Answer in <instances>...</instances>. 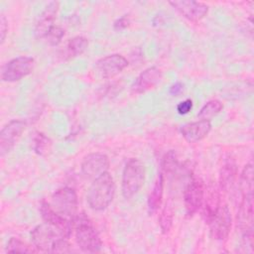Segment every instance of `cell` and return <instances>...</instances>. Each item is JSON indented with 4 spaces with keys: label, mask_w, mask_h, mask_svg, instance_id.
I'll list each match as a JSON object with an SVG mask.
<instances>
[{
    "label": "cell",
    "mask_w": 254,
    "mask_h": 254,
    "mask_svg": "<svg viewBox=\"0 0 254 254\" xmlns=\"http://www.w3.org/2000/svg\"><path fill=\"white\" fill-rule=\"evenodd\" d=\"M115 183L109 172H105L94 179L87 190L86 201L93 210L105 209L115 195Z\"/></svg>",
    "instance_id": "obj_1"
},
{
    "label": "cell",
    "mask_w": 254,
    "mask_h": 254,
    "mask_svg": "<svg viewBox=\"0 0 254 254\" xmlns=\"http://www.w3.org/2000/svg\"><path fill=\"white\" fill-rule=\"evenodd\" d=\"M73 222H75V242L79 249L86 253L99 252L102 241L91 221L85 215L77 214Z\"/></svg>",
    "instance_id": "obj_2"
},
{
    "label": "cell",
    "mask_w": 254,
    "mask_h": 254,
    "mask_svg": "<svg viewBox=\"0 0 254 254\" xmlns=\"http://www.w3.org/2000/svg\"><path fill=\"white\" fill-rule=\"evenodd\" d=\"M145 174V166L140 160L132 158L127 161L123 169L121 184L122 195L125 198H131L138 193L144 185Z\"/></svg>",
    "instance_id": "obj_3"
},
{
    "label": "cell",
    "mask_w": 254,
    "mask_h": 254,
    "mask_svg": "<svg viewBox=\"0 0 254 254\" xmlns=\"http://www.w3.org/2000/svg\"><path fill=\"white\" fill-rule=\"evenodd\" d=\"M50 203L59 214L73 222L78 207L77 195L73 189L69 187L59 189L53 193Z\"/></svg>",
    "instance_id": "obj_4"
},
{
    "label": "cell",
    "mask_w": 254,
    "mask_h": 254,
    "mask_svg": "<svg viewBox=\"0 0 254 254\" xmlns=\"http://www.w3.org/2000/svg\"><path fill=\"white\" fill-rule=\"evenodd\" d=\"M206 223L209 226V232L213 239L219 241L225 240L232 227V216L228 205L219 202Z\"/></svg>",
    "instance_id": "obj_5"
},
{
    "label": "cell",
    "mask_w": 254,
    "mask_h": 254,
    "mask_svg": "<svg viewBox=\"0 0 254 254\" xmlns=\"http://www.w3.org/2000/svg\"><path fill=\"white\" fill-rule=\"evenodd\" d=\"M35 61L32 57L21 56L9 61L2 68L1 79L6 82H15L29 75L34 68Z\"/></svg>",
    "instance_id": "obj_6"
},
{
    "label": "cell",
    "mask_w": 254,
    "mask_h": 254,
    "mask_svg": "<svg viewBox=\"0 0 254 254\" xmlns=\"http://www.w3.org/2000/svg\"><path fill=\"white\" fill-rule=\"evenodd\" d=\"M237 223L245 244L252 245L253 237V194L243 195L237 212Z\"/></svg>",
    "instance_id": "obj_7"
},
{
    "label": "cell",
    "mask_w": 254,
    "mask_h": 254,
    "mask_svg": "<svg viewBox=\"0 0 254 254\" xmlns=\"http://www.w3.org/2000/svg\"><path fill=\"white\" fill-rule=\"evenodd\" d=\"M33 246L41 252H52L55 242L62 237L59 232L47 222L37 225L30 233Z\"/></svg>",
    "instance_id": "obj_8"
},
{
    "label": "cell",
    "mask_w": 254,
    "mask_h": 254,
    "mask_svg": "<svg viewBox=\"0 0 254 254\" xmlns=\"http://www.w3.org/2000/svg\"><path fill=\"white\" fill-rule=\"evenodd\" d=\"M204 199V187L200 179H192L186 187L184 203L188 216H192L202 206Z\"/></svg>",
    "instance_id": "obj_9"
},
{
    "label": "cell",
    "mask_w": 254,
    "mask_h": 254,
    "mask_svg": "<svg viewBox=\"0 0 254 254\" xmlns=\"http://www.w3.org/2000/svg\"><path fill=\"white\" fill-rule=\"evenodd\" d=\"M128 65L125 57L119 54H112L99 59L94 65V70L101 78H111L123 71Z\"/></svg>",
    "instance_id": "obj_10"
},
{
    "label": "cell",
    "mask_w": 254,
    "mask_h": 254,
    "mask_svg": "<svg viewBox=\"0 0 254 254\" xmlns=\"http://www.w3.org/2000/svg\"><path fill=\"white\" fill-rule=\"evenodd\" d=\"M40 212L44 222H47L53 228H55L62 237L67 238V239L69 238L71 234L72 225H73V223L69 219L59 214L52 207L51 203L47 201L42 202L40 207Z\"/></svg>",
    "instance_id": "obj_11"
},
{
    "label": "cell",
    "mask_w": 254,
    "mask_h": 254,
    "mask_svg": "<svg viewBox=\"0 0 254 254\" xmlns=\"http://www.w3.org/2000/svg\"><path fill=\"white\" fill-rule=\"evenodd\" d=\"M26 129V122L23 120H11L0 132V154H8L21 138Z\"/></svg>",
    "instance_id": "obj_12"
},
{
    "label": "cell",
    "mask_w": 254,
    "mask_h": 254,
    "mask_svg": "<svg viewBox=\"0 0 254 254\" xmlns=\"http://www.w3.org/2000/svg\"><path fill=\"white\" fill-rule=\"evenodd\" d=\"M110 162L105 154L90 153L83 158L80 169L84 178L93 181L103 173L108 172Z\"/></svg>",
    "instance_id": "obj_13"
},
{
    "label": "cell",
    "mask_w": 254,
    "mask_h": 254,
    "mask_svg": "<svg viewBox=\"0 0 254 254\" xmlns=\"http://www.w3.org/2000/svg\"><path fill=\"white\" fill-rule=\"evenodd\" d=\"M169 4L175 8L183 17L191 22H197L201 20L206 16L208 12V6L206 4L193 0L171 1Z\"/></svg>",
    "instance_id": "obj_14"
},
{
    "label": "cell",
    "mask_w": 254,
    "mask_h": 254,
    "mask_svg": "<svg viewBox=\"0 0 254 254\" xmlns=\"http://www.w3.org/2000/svg\"><path fill=\"white\" fill-rule=\"evenodd\" d=\"M162 78V71L157 66H151L142 71L134 80L131 89L136 94L144 93L154 88Z\"/></svg>",
    "instance_id": "obj_15"
},
{
    "label": "cell",
    "mask_w": 254,
    "mask_h": 254,
    "mask_svg": "<svg viewBox=\"0 0 254 254\" xmlns=\"http://www.w3.org/2000/svg\"><path fill=\"white\" fill-rule=\"evenodd\" d=\"M211 130L210 121L198 120L196 122H191L185 124L181 127L180 131L182 136L189 143H195L204 139Z\"/></svg>",
    "instance_id": "obj_16"
},
{
    "label": "cell",
    "mask_w": 254,
    "mask_h": 254,
    "mask_svg": "<svg viewBox=\"0 0 254 254\" xmlns=\"http://www.w3.org/2000/svg\"><path fill=\"white\" fill-rule=\"evenodd\" d=\"M58 10H59V2L53 1L46 6L45 10L42 12V14L38 19L36 29H35V34L38 39L45 38L48 31L54 26V21L56 19Z\"/></svg>",
    "instance_id": "obj_17"
},
{
    "label": "cell",
    "mask_w": 254,
    "mask_h": 254,
    "mask_svg": "<svg viewBox=\"0 0 254 254\" xmlns=\"http://www.w3.org/2000/svg\"><path fill=\"white\" fill-rule=\"evenodd\" d=\"M237 177V165L235 160L229 155L224 160L219 171V187L223 191H229Z\"/></svg>",
    "instance_id": "obj_18"
},
{
    "label": "cell",
    "mask_w": 254,
    "mask_h": 254,
    "mask_svg": "<svg viewBox=\"0 0 254 254\" xmlns=\"http://www.w3.org/2000/svg\"><path fill=\"white\" fill-rule=\"evenodd\" d=\"M163 192H164V175L160 173L151 192L149 193L148 200H147L148 212L150 215L157 212L158 209L160 208L163 200Z\"/></svg>",
    "instance_id": "obj_19"
},
{
    "label": "cell",
    "mask_w": 254,
    "mask_h": 254,
    "mask_svg": "<svg viewBox=\"0 0 254 254\" xmlns=\"http://www.w3.org/2000/svg\"><path fill=\"white\" fill-rule=\"evenodd\" d=\"M239 190L241 196L253 194V166L246 164L239 177Z\"/></svg>",
    "instance_id": "obj_20"
},
{
    "label": "cell",
    "mask_w": 254,
    "mask_h": 254,
    "mask_svg": "<svg viewBox=\"0 0 254 254\" xmlns=\"http://www.w3.org/2000/svg\"><path fill=\"white\" fill-rule=\"evenodd\" d=\"M88 47V41L86 38L81 36H76L70 39L66 45L65 55L68 59H73L80 56Z\"/></svg>",
    "instance_id": "obj_21"
},
{
    "label": "cell",
    "mask_w": 254,
    "mask_h": 254,
    "mask_svg": "<svg viewBox=\"0 0 254 254\" xmlns=\"http://www.w3.org/2000/svg\"><path fill=\"white\" fill-rule=\"evenodd\" d=\"M223 109L222 103L217 99H212L207 101L200 109L197 114L199 120L210 121L211 118L216 116Z\"/></svg>",
    "instance_id": "obj_22"
},
{
    "label": "cell",
    "mask_w": 254,
    "mask_h": 254,
    "mask_svg": "<svg viewBox=\"0 0 254 254\" xmlns=\"http://www.w3.org/2000/svg\"><path fill=\"white\" fill-rule=\"evenodd\" d=\"M173 220H174V209L172 204L168 202L164 206L159 217V224L163 233L166 234L170 231L173 225Z\"/></svg>",
    "instance_id": "obj_23"
},
{
    "label": "cell",
    "mask_w": 254,
    "mask_h": 254,
    "mask_svg": "<svg viewBox=\"0 0 254 254\" xmlns=\"http://www.w3.org/2000/svg\"><path fill=\"white\" fill-rule=\"evenodd\" d=\"M7 252H13V253H35L38 252V250L33 246H29L24 241L20 240L16 237H11L7 243L6 247Z\"/></svg>",
    "instance_id": "obj_24"
},
{
    "label": "cell",
    "mask_w": 254,
    "mask_h": 254,
    "mask_svg": "<svg viewBox=\"0 0 254 254\" xmlns=\"http://www.w3.org/2000/svg\"><path fill=\"white\" fill-rule=\"evenodd\" d=\"M51 140L43 133H38L34 138V151L39 155H45L51 148Z\"/></svg>",
    "instance_id": "obj_25"
},
{
    "label": "cell",
    "mask_w": 254,
    "mask_h": 254,
    "mask_svg": "<svg viewBox=\"0 0 254 254\" xmlns=\"http://www.w3.org/2000/svg\"><path fill=\"white\" fill-rule=\"evenodd\" d=\"M64 36V30L57 25H54L46 34L45 38L49 45L51 46H57L61 43L63 37Z\"/></svg>",
    "instance_id": "obj_26"
},
{
    "label": "cell",
    "mask_w": 254,
    "mask_h": 254,
    "mask_svg": "<svg viewBox=\"0 0 254 254\" xmlns=\"http://www.w3.org/2000/svg\"><path fill=\"white\" fill-rule=\"evenodd\" d=\"M178 167V161L176 158V154L173 151H170L168 154L165 155L162 163V168L164 170V173L171 174L176 171Z\"/></svg>",
    "instance_id": "obj_27"
},
{
    "label": "cell",
    "mask_w": 254,
    "mask_h": 254,
    "mask_svg": "<svg viewBox=\"0 0 254 254\" xmlns=\"http://www.w3.org/2000/svg\"><path fill=\"white\" fill-rule=\"evenodd\" d=\"M71 251L70 244L67 241V238H59L54 246L52 253H68Z\"/></svg>",
    "instance_id": "obj_28"
},
{
    "label": "cell",
    "mask_w": 254,
    "mask_h": 254,
    "mask_svg": "<svg viewBox=\"0 0 254 254\" xmlns=\"http://www.w3.org/2000/svg\"><path fill=\"white\" fill-rule=\"evenodd\" d=\"M192 109V101L191 99H186L184 101H181L177 105V111L181 115L188 114Z\"/></svg>",
    "instance_id": "obj_29"
},
{
    "label": "cell",
    "mask_w": 254,
    "mask_h": 254,
    "mask_svg": "<svg viewBox=\"0 0 254 254\" xmlns=\"http://www.w3.org/2000/svg\"><path fill=\"white\" fill-rule=\"evenodd\" d=\"M8 32V22L4 15H1L0 17V43L1 45L4 43L6 35Z\"/></svg>",
    "instance_id": "obj_30"
},
{
    "label": "cell",
    "mask_w": 254,
    "mask_h": 254,
    "mask_svg": "<svg viewBox=\"0 0 254 254\" xmlns=\"http://www.w3.org/2000/svg\"><path fill=\"white\" fill-rule=\"evenodd\" d=\"M130 24V21H129V18L126 17V16H123L119 19H117L115 22H114V30L115 31H122L124 29H126Z\"/></svg>",
    "instance_id": "obj_31"
},
{
    "label": "cell",
    "mask_w": 254,
    "mask_h": 254,
    "mask_svg": "<svg viewBox=\"0 0 254 254\" xmlns=\"http://www.w3.org/2000/svg\"><path fill=\"white\" fill-rule=\"evenodd\" d=\"M183 89H184V84L182 82L178 81V82H175L174 84L171 85V87L169 89V92L173 96H177V95H179L183 91Z\"/></svg>",
    "instance_id": "obj_32"
}]
</instances>
